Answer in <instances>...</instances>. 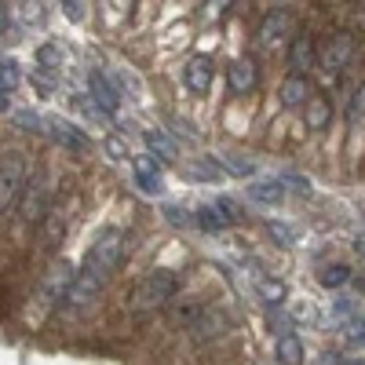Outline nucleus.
Returning <instances> with one entry per match:
<instances>
[{
	"mask_svg": "<svg viewBox=\"0 0 365 365\" xmlns=\"http://www.w3.org/2000/svg\"><path fill=\"white\" fill-rule=\"evenodd\" d=\"M125 252H128V237L120 234L117 227L99 230L96 241L88 245L84 263L77 267L73 285H70V292H66V299H63V307H58V311H63V314H81L88 303L106 289V282L113 278V270L120 267Z\"/></svg>",
	"mask_w": 365,
	"mask_h": 365,
	"instance_id": "obj_1",
	"label": "nucleus"
},
{
	"mask_svg": "<svg viewBox=\"0 0 365 365\" xmlns=\"http://www.w3.org/2000/svg\"><path fill=\"white\" fill-rule=\"evenodd\" d=\"M182 278L175 270H150L143 274V282L132 289V307L135 311H154V307H165V303L179 292Z\"/></svg>",
	"mask_w": 365,
	"mask_h": 365,
	"instance_id": "obj_2",
	"label": "nucleus"
},
{
	"mask_svg": "<svg viewBox=\"0 0 365 365\" xmlns=\"http://www.w3.org/2000/svg\"><path fill=\"white\" fill-rule=\"evenodd\" d=\"M26 182H29L26 158L19 150H4V154H0V212L19 208V201L26 194Z\"/></svg>",
	"mask_w": 365,
	"mask_h": 365,
	"instance_id": "obj_3",
	"label": "nucleus"
},
{
	"mask_svg": "<svg viewBox=\"0 0 365 365\" xmlns=\"http://www.w3.org/2000/svg\"><path fill=\"white\" fill-rule=\"evenodd\" d=\"M354 58V37L347 34V29H340V34H332L329 41H322L318 48V66L325 77H340Z\"/></svg>",
	"mask_w": 365,
	"mask_h": 365,
	"instance_id": "obj_4",
	"label": "nucleus"
},
{
	"mask_svg": "<svg viewBox=\"0 0 365 365\" xmlns=\"http://www.w3.org/2000/svg\"><path fill=\"white\" fill-rule=\"evenodd\" d=\"M73 263L70 259H55L51 263V270L44 274V285H41V292H37V303H41V311H51V307H63V299H66V292H70V285H73Z\"/></svg>",
	"mask_w": 365,
	"mask_h": 365,
	"instance_id": "obj_5",
	"label": "nucleus"
},
{
	"mask_svg": "<svg viewBox=\"0 0 365 365\" xmlns=\"http://www.w3.org/2000/svg\"><path fill=\"white\" fill-rule=\"evenodd\" d=\"M292 29H296V19H292L285 8H274V11H267V15L259 19L256 41H259V48H278L282 41L292 37Z\"/></svg>",
	"mask_w": 365,
	"mask_h": 365,
	"instance_id": "obj_6",
	"label": "nucleus"
},
{
	"mask_svg": "<svg viewBox=\"0 0 365 365\" xmlns=\"http://www.w3.org/2000/svg\"><path fill=\"white\" fill-rule=\"evenodd\" d=\"M48 201H51V187L44 182V175H34L26 182V194L19 201V212H22V220L26 223H37L48 216Z\"/></svg>",
	"mask_w": 365,
	"mask_h": 365,
	"instance_id": "obj_7",
	"label": "nucleus"
},
{
	"mask_svg": "<svg viewBox=\"0 0 365 365\" xmlns=\"http://www.w3.org/2000/svg\"><path fill=\"white\" fill-rule=\"evenodd\" d=\"M44 135L55 139L58 146L73 150V154H84V150H91V139H88L77 125H70L66 117H51V113H48V132H44Z\"/></svg>",
	"mask_w": 365,
	"mask_h": 365,
	"instance_id": "obj_8",
	"label": "nucleus"
},
{
	"mask_svg": "<svg viewBox=\"0 0 365 365\" xmlns=\"http://www.w3.org/2000/svg\"><path fill=\"white\" fill-rule=\"evenodd\" d=\"M241 216V212H237V205L230 201V197H216V201H212V205H201L197 208V227H205V230H223V227H230L234 220Z\"/></svg>",
	"mask_w": 365,
	"mask_h": 365,
	"instance_id": "obj_9",
	"label": "nucleus"
},
{
	"mask_svg": "<svg viewBox=\"0 0 365 365\" xmlns=\"http://www.w3.org/2000/svg\"><path fill=\"white\" fill-rule=\"evenodd\" d=\"M216 81V66H212V55H194L187 66H182V84H187L194 96H205Z\"/></svg>",
	"mask_w": 365,
	"mask_h": 365,
	"instance_id": "obj_10",
	"label": "nucleus"
},
{
	"mask_svg": "<svg viewBox=\"0 0 365 365\" xmlns=\"http://www.w3.org/2000/svg\"><path fill=\"white\" fill-rule=\"evenodd\" d=\"M314 66H318V44L311 34H299L289 48V70L296 77H307V70H314Z\"/></svg>",
	"mask_w": 365,
	"mask_h": 365,
	"instance_id": "obj_11",
	"label": "nucleus"
},
{
	"mask_svg": "<svg viewBox=\"0 0 365 365\" xmlns=\"http://www.w3.org/2000/svg\"><path fill=\"white\" fill-rule=\"evenodd\" d=\"M311 96H314L311 81H307V77H296V73H289V77L282 81V88H278V99H282L285 110H303Z\"/></svg>",
	"mask_w": 365,
	"mask_h": 365,
	"instance_id": "obj_12",
	"label": "nucleus"
},
{
	"mask_svg": "<svg viewBox=\"0 0 365 365\" xmlns=\"http://www.w3.org/2000/svg\"><path fill=\"white\" fill-rule=\"evenodd\" d=\"M88 88H91V99H96V106L103 110V113H117V91H113V84L106 81V73L103 70H91L88 73Z\"/></svg>",
	"mask_w": 365,
	"mask_h": 365,
	"instance_id": "obj_13",
	"label": "nucleus"
},
{
	"mask_svg": "<svg viewBox=\"0 0 365 365\" xmlns=\"http://www.w3.org/2000/svg\"><path fill=\"white\" fill-rule=\"evenodd\" d=\"M227 81H230V91H241V96H245V91H252L256 81H259L252 58H234V63L227 66Z\"/></svg>",
	"mask_w": 365,
	"mask_h": 365,
	"instance_id": "obj_14",
	"label": "nucleus"
},
{
	"mask_svg": "<svg viewBox=\"0 0 365 365\" xmlns=\"http://www.w3.org/2000/svg\"><path fill=\"white\" fill-rule=\"evenodd\" d=\"M303 120H307V128L311 132H325L329 128V120H332V106L325 96H311L307 106H303Z\"/></svg>",
	"mask_w": 365,
	"mask_h": 365,
	"instance_id": "obj_15",
	"label": "nucleus"
},
{
	"mask_svg": "<svg viewBox=\"0 0 365 365\" xmlns=\"http://www.w3.org/2000/svg\"><path fill=\"white\" fill-rule=\"evenodd\" d=\"M132 168H135V182H139L146 194H158L161 190V175H158V165H154V158H150V154L132 158Z\"/></svg>",
	"mask_w": 365,
	"mask_h": 365,
	"instance_id": "obj_16",
	"label": "nucleus"
},
{
	"mask_svg": "<svg viewBox=\"0 0 365 365\" xmlns=\"http://www.w3.org/2000/svg\"><path fill=\"white\" fill-rule=\"evenodd\" d=\"M249 197L256 205H282L285 201V182L282 179H256L249 187Z\"/></svg>",
	"mask_w": 365,
	"mask_h": 365,
	"instance_id": "obj_17",
	"label": "nucleus"
},
{
	"mask_svg": "<svg viewBox=\"0 0 365 365\" xmlns=\"http://www.w3.org/2000/svg\"><path fill=\"white\" fill-rule=\"evenodd\" d=\"M274 358L282 365H303V340L296 332H282L278 344H274Z\"/></svg>",
	"mask_w": 365,
	"mask_h": 365,
	"instance_id": "obj_18",
	"label": "nucleus"
},
{
	"mask_svg": "<svg viewBox=\"0 0 365 365\" xmlns=\"http://www.w3.org/2000/svg\"><path fill=\"white\" fill-rule=\"evenodd\" d=\"M256 292H259L263 303H270V307H282L285 296H289L285 282H278V278H259V282H256Z\"/></svg>",
	"mask_w": 365,
	"mask_h": 365,
	"instance_id": "obj_19",
	"label": "nucleus"
},
{
	"mask_svg": "<svg viewBox=\"0 0 365 365\" xmlns=\"http://www.w3.org/2000/svg\"><path fill=\"white\" fill-rule=\"evenodd\" d=\"M347 125L361 128L365 125V81L351 88V99H347Z\"/></svg>",
	"mask_w": 365,
	"mask_h": 365,
	"instance_id": "obj_20",
	"label": "nucleus"
},
{
	"mask_svg": "<svg viewBox=\"0 0 365 365\" xmlns=\"http://www.w3.org/2000/svg\"><path fill=\"white\" fill-rule=\"evenodd\" d=\"M340 332H344V340L351 347H365V318L358 311L347 314V318H340Z\"/></svg>",
	"mask_w": 365,
	"mask_h": 365,
	"instance_id": "obj_21",
	"label": "nucleus"
},
{
	"mask_svg": "<svg viewBox=\"0 0 365 365\" xmlns=\"http://www.w3.org/2000/svg\"><path fill=\"white\" fill-rule=\"evenodd\" d=\"M11 120H15V128H22V132H34V135L48 132V113H37V110H19Z\"/></svg>",
	"mask_w": 365,
	"mask_h": 365,
	"instance_id": "obj_22",
	"label": "nucleus"
},
{
	"mask_svg": "<svg viewBox=\"0 0 365 365\" xmlns=\"http://www.w3.org/2000/svg\"><path fill=\"white\" fill-rule=\"evenodd\" d=\"M318 282H322L325 289H344V285L351 282V267H347V263H329V267H322Z\"/></svg>",
	"mask_w": 365,
	"mask_h": 365,
	"instance_id": "obj_23",
	"label": "nucleus"
},
{
	"mask_svg": "<svg viewBox=\"0 0 365 365\" xmlns=\"http://www.w3.org/2000/svg\"><path fill=\"white\" fill-rule=\"evenodd\" d=\"M15 88H19V63L15 58H4L0 63V96H11Z\"/></svg>",
	"mask_w": 365,
	"mask_h": 365,
	"instance_id": "obj_24",
	"label": "nucleus"
},
{
	"mask_svg": "<svg viewBox=\"0 0 365 365\" xmlns=\"http://www.w3.org/2000/svg\"><path fill=\"white\" fill-rule=\"evenodd\" d=\"M146 143H150V150H158L161 158H175V143H172L168 135H161V132H146Z\"/></svg>",
	"mask_w": 365,
	"mask_h": 365,
	"instance_id": "obj_25",
	"label": "nucleus"
},
{
	"mask_svg": "<svg viewBox=\"0 0 365 365\" xmlns=\"http://www.w3.org/2000/svg\"><path fill=\"white\" fill-rule=\"evenodd\" d=\"M223 165H227V172H234V175H252V172H256L252 161H237V158H223Z\"/></svg>",
	"mask_w": 365,
	"mask_h": 365,
	"instance_id": "obj_26",
	"label": "nucleus"
},
{
	"mask_svg": "<svg viewBox=\"0 0 365 365\" xmlns=\"http://www.w3.org/2000/svg\"><path fill=\"white\" fill-rule=\"evenodd\" d=\"M270 234L282 237V245H292V230H285V227H278V223H270Z\"/></svg>",
	"mask_w": 365,
	"mask_h": 365,
	"instance_id": "obj_27",
	"label": "nucleus"
},
{
	"mask_svg": "<svg viewBox=\"0 0 365 365\" xmlns=\"http://www.w3.org/2000/svg\"><path fill=\"white\" fill-rule=\"evenodd\" d=\"M8 22H11V11H8V4H0V34L8 29Z\"/></svg>",
	"mask_w": 365,
	"mask_h": 365,
	"instance_id": "obj_28",
	"label": "nucleus"
},
{
	"mask_svg": "<svg viewBox=\"0 0 365 365\" xmlns=\"http://www.w3.org/2000/svg\"><path fill=\"white\" fill-rule=\"evenodd\" d=\"M332 365H365V358H336Z\"/></svg>",
	"mask_w": 365,
	"mask_h": 365,
	"instance_id": "obj_29",
	"label": "nucleus"
},
{
	"mask_svg": "<svg viewBox=\"0 0 365 365\" xmlns=\"http://www.w3.org/2000/svg\"><path fill=\"white\" fill-rule=\"evenodd\" d=\"M66 11H70V19H81V11H84V4H66Z\"/></svg>",
	"mask_w": 365,
	"mask_h": 365,
	"instance_id": "obj_30",
	"label": "nucleus"
}]
</instances>
